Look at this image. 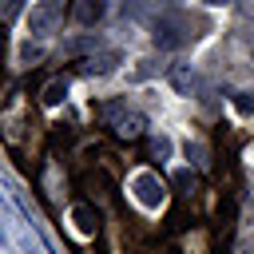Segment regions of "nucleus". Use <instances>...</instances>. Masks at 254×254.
<instances>
[{
  "label": "nucleus",
  "mask_w": 254,
  "mask_h": 254,
  "mask_svg": "<svg viewBox=\"0 0 254 254\" xmlns=\"http://www.w3.org/2000/svg\"><path fill=\"white\" fill-rule=\"evenodd\" d=\"M175 183H179V187H190V183H194V175H190V171H179V175H175Z\"/></svg>",
  "instance_id": "11"
},
{
  "label": "nucleus",
  "mask_w": 254,
  "mask_h": 254,
  "mask_svg": "<svg viewBox=\"0 0 254 254\" xmlns=\"http://www.w3.org/2000/svg\"><path fill=\"white\" fill-rule=\"evenodd\" d=\"M139 131H143V115H135V111L123 115V119L115 123V135H119V139H135Z\"/></svg>",
  "instance_id": "7"
},
{
  "label": "nucleus",
  "mask_w": 254,
  "mask_h": 254,
  "mask_svg": "<svg viewBox=\"0 0 254 254\" xmlns=\"http://www.w3.org/2000/svg\"><path fill=\"white\" fill-rule=\"evenodd\" d=\"M202 4H210V8H222V4H230V0H202Z\"/></svg>",
  "instance_id": "13"
},
{
  "label": "nucleus",
  "mask_w": 254,
  "mask_h": 254,
  "mask_svg": "<svg viewBox=\"0 0 254 254\" xmlns=\"http://www.w3.org/2000/svg\"><path fill=\"white\" fill-rule=\"evenodd\" d=\"M234 107L250 115V111H254V95H250V91H238V95H234Z\"/></svg>",
  "instance_id": "10"
},
{
  "label": "nucleus",
  "mask_w": 254,
  "mask_h": 254,
  "mask_svg": "<svg viewBox=\"0 0 254 254\" xmlns=\"http://www.w3.org/2000/svg\"><path fill=\"white\" fill-rule=\"evenodd\" d=\"M131 190H135V198H139L147 210H159V206L167 202V187H163V179H159L155 171H139V175L131 179Z\"/></svg>",
  "instance_id": "1"
},
{
  "label": "nucleus",
  "mask_w": 254,
  "mask_h": 254,
  "mask_svg": "<svg viewBox=\"0 0 254 254\" xmlns=\"http://www.w3.org/2000/svg\"><path fill=\"white\" fill-rule=\"evenodd\" d=\"M60 16H64V8H60L56 0H40V4H32V12H28V32H32V36H48Z\"/></svg>",
  "instance_id": "2"
},
{
  "label": "nucleus",
  "mask_w": 254,
  "mask_h": 254,
  "mask_svg": "<svg viewBox=\"0 0 254 254\" xmlns=\"http://www.w3.org/2000/svg\"><path fill=\"white\" fill-rule=\"evenodd\" d=\"M119 64V52H103V56H91L87 64H83V71L87 75H103V71H111Z\"/></svg>",
  "instance_id": "5"
},
{
  "label": "nucleus",
  "mask_w": 254,
  "mask_h": 254,
  "mask_svg": "<svg viewBox=\"0 0 254 254\" xmlns=\"http://www.w3.org/2000/svg\"><path fill=\"white\" fill-rule=\"evenodd\" d=\"M71 218H75V230H79V234H95V222H91L95 214H91V206H75Z\"/></svg>",
  "instance_id": "8"
},
{
  "label": "nucleus",
  "mask_w": 254,
  "mask_h": 254,
  "mask_svg": "<svg viewBox=\"0 0 254 254\" xmlns=\"http://www.w3.org/2000/svg\"><path fill=\"white\" fill-rule=\"evenodd\" d=\"M24 60H40V48H32V44H24V52H20Z\"/></svg>",
  "instance_id": "12"
},
{
  "label": "nucleus",
  "mask_w": 254,
  "mask_h": 254,
  "mask_svg": "<svg viewBox=\"0 0 254 254\" xmlns=\"http://www.w3.org/2000/svg\"><path fill=\"white\" fill-rule=\"evenodd\" d=\"M67 16H71L75 24H83V28H91V24H99V16H103V0H71V4H67Z\"/></svg>",
  "instance_id": "3"
},
{
  "label": "nucleus",
  "mask_w": 254,
  "mask_h": 254,
  "mask_svg": "<svg viewBox=\"0 0 254 254\" xmlns=\"http://www.w3.org/2000/svg\"><path fill=\"white\" fill-rule=\"evenodd\" d=\"M151 36H155V44H159V48H183V44H187V36L175 28V20H159Z\"/></svg>",
  "instance_id": "4"
},
{
  "label": "nucleus",
  "mask_w": 254,
  "mask_h": 254,
  "mask_svg": "<svg viewBox=\"0 0 254 254\" xmlns=\"http://www.w3.org/2000/svg\"><path fill=\"white\" fill-rule=\"evenodd\" d=\"M151 151H155V159H167V155H171V139H167V135L151 139Z\"/></svg>",
  "instance_id": "9"
},
{
  "label": "nucleus",
  "mask_w": 254,
  "mask_h": 254,
  "mask_svg": "<svg viewBox=\"0 0 254 254\" xmlns=\"http://www.w3.org/2000/svg\"><path fill=\"white\" fill-rule=\"evenodd\" d=\"M64 95H67V79H52V83L44 87V95H40V99H44V107H60V103H64Z\"/></svg>",
  "instance_id": "6"
}]
</instances>
